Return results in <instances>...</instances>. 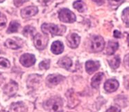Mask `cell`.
Wrapping results in <instances>:
<instances>
[{
	"mask_svg": "<svg viewBox=\"0 0 129 112\" xmlns=\"http://www.w3.org/2000/svg\"><path fill=\"white\" fill-rule=\"evenodd\" d=\"M42 32L45 34L50 33L52 36L56 35H62L66 31V28L64 26L55 25L53 24L45 23L41 26Z\"/></svg>",
	"mask_w": 129,
	"mask_h": 112,
	"instance_id": "cell-1",
	"label": "cell"
},
{
	"mask_svg": "<svg viewBox=\"0 0 129 112\" xmlns=\"http://www.w3.org/2000/svg\"><path fill=\"white\" fill-rule=\"evenodd\" d=\"M62 100L59 97H53L45 103V108L49 112H62Z\"/></svg>",
	"mask_w": 129,
	"mask_h": 112,
	"instance_id": "cell-2",
	"label": "cell"
},
{
	"mask_svg": "<svg viewBox=\"0 0 129 112\" xmlns=\"http://www.w3.org/2000/svg\"><path fill=\"white\" fill-rule=\"evenodd\" d=\"M59 20L65 23H73L76 20V17L73 12L68 9H61L58 13Z\"/></svg>",
	"mask_w": 129,
	"mask_h": 112,
	"instance_id": "cell-3",
	"label": "cell"
},
{
	"mask_svg": "<svg viewBox=\"0 0 129 112\" xmlns=\"http://www.w3.org/2000/svg\"><path fill=\"white\" fill-rule=\"evenodd\" d=\"M49 42V37L46 35L37 33L34 37V46L38 50H43L47 47Z\"/></svg>",
	"mask_w": 129,
	"mask_h": 112,
	"instance_id": "cell-4",
	"label": "cell"
},
{
	"mask_svg": "<svg viewBox=\"0 0 129 112\" xmlns=\"http://www.w3.org/2000/svg\"><path fill=\"white\" fill-rule=\"evenodd\" d=\"M104 46H105V42L102 37L96 35L93 37L92 40V45H91V48L93 52L95 53L100 52L104 50Z\"/></svg>",
	"mask_w": 129,
	"mask_h": 112,
	"instance_id": "cell-5",
	"label": "cell"
},
{
	"mask_svg": "<svg viewBox=\"0 0 129 112\" xmlns=\"http://www.w3.org/2000/svg\"><path fill=\"white\" fill-rule=\"evenodd\" d=\"M18 90V85L14 81H11L4 87V92L9 97L14 96Z\"/></svg>",
	"mask_w": 129,
	"mask_h": 112,
	"instance_id": "cell-6",
	"label": "cell"
},
{
	"mask_svg": "<svg viewBox=\"0 0 129 112\" xmlns=\"http://www.w3.org/2000/svg\"><path fill=\"white\" fill-rule=\"evenodd\" d=\"M20 63L25 67H29L34 65L36 62V58L34 55L26 53L21 56L20 59Z\"/></svg>",
	"mask_w": 129,
	"mask_h": 112,
	"instance_id": "cell-7",
	"label": "cell"
},
{
	"mask_svg": "<svg viewBox=\"0 0 129 112\" xmlns=\"http://www.w3.org/2000/svg\"><path fill=\"white\" fill-rule=\"evenodd\" d=\"M38 9L36 6H28V7H26L24 9H22L20 14L22 18L26 19V18H29V17L36 15L38 13Z\"/></svg>",
	"mask_w": 129,
	"mask_h": 112,
	"instance_id": "cell-8",
	"label": "cell"
},
{
	"mask_svg": "<svg viewBox=\"0 0 129 112\" xmlns=\"http://www.w3.org/2000/svg\"><path fill=\"white\" fill-rule=\"evenodd\" d=\"M81 38L76 33L69 34L67 37V42L68 46L72 48H76L80 44Z\"/></svg>",
	"mask_w": 129,
	"mask_h": 112,
	"instance_id": "cell-9",
	"label": "cell"
},
{
	"mask_svg": "<svg viewBox=\"0 0 129 112\" xmlns=\"http://www.w3.org/2000/svg\"><path fill=\"white\" fill-rule=\"evenodd\" d=\"M119 87V82L115 79L108 80L104 84V89L108 93H112L115 91Z\"/></svg>",
	"mask_w": 129,
	"mask_h": 112,
	"instance_id": "cell-10",
	"label": "cell"
},
{
	"mask_svg": "<svg viewBox=\"0 0 129 112\" xmlns=\"http://www.w3.org/2000/svg\"><path fill=\"white\" fill-rule=\"evenodd\" d=\"M64 77L62 76L61 75L52 74V75H49L48 76L46 80V82L49 86H54V85H57L60 82H61L64 80Z\"/></svg>",
	"mask_w": 129,
	"mask_h": 112,
	"instance_id": "cell-11",
	"label": "cell"
},
{
	"mask_svg": "<svg viewBox=\"0 0 129 112\" xmlns=\"http://www.w3.org/2000/svg\"><path fill=\"white\" fill-rule=\"evenodd\" d=\"M100 67V63L98 61H92V60H89L85 63V69L86 71L89 74H92L96 71L99 69Z\"/></svg>",
	"mask_w": 129,
	"mask_h": 112,
	"instance_id": "cell-12",
	"label": "cell"
},
{
	"mask_svg": "<svg viewBox=\"0 0 129 112\" xmlns=\"http://www.w3.org/2000/svg\"><path fill=\"white\" fill-rule=\"evenodd\" d=\"M27 109L22 102L13 103L9 108V112H26Z\"/></svg>",
	"mask_w": 129,
	"mask_h": 112,
	"instance_id": "cell-13",
	"label": "cell"
},
{
	"mask_svg": "<svg viewBox=\"0 0 129 112\" xmlns=\"http://www.w3.org/2000/svg\"><path fill=\"white\" fill-rule=\"evenodd\" d=\"M51 50L53 54L59 55L63 52L64 50V46L63 44L60 41H56L54 42L51 46Z\"/></svg>",
	"mask_w": 129,
	"mask_h": 112,
	"instance_id": "cell-14",
	"label": "cell"
},
{
	"mask_svg": "<svg viewBox=\"0 0 129 112\" xmlns=\"http://www.w3.org/2000/svg\"><path fill=\"white\" fill-rule=\"evenodd\" d=\"M118 48H119L118 42H114V41H109L108 43L106 53L108 55H113L115 53V51L117 50Z\"/></svg>",
	"mask_w": 129,
	"mask_h": 112,
	"instance_id": "cell-15",
	"label": "cell"
},
{
	"mask_svg": "<svg viewBox=\"0 0 129 112\" xmlns=\"http://www.w3.org/2000/svg\"><path fill=\"white\" fill-rule=\"evenodd\" d=\"M104 73H98L96 74L92 79V87L94 89H98L100 83L104 78Z\"/></svg>",
	"mask_w": 129,
	"mask_h": 112,
	"instance_id": "cell-16",
	"label": "cell"
},
{
	"mask_svg": "<svg viewBox=\"0 0 129 112\" xmlns=\"http://www.w3.org/2000/svg\"><path fill=\"white\" fill-rule=\"evenodd\" d=\"M58 65L62 68H64L66 69H69L72 63V60L70 58L68 57H63L61 59H60L58 62Z\"/></svg>",
	"mask_w": 129,
	"mask_h": 112,
	"instance_id": "cell-17",
	"label": "cell"
},
{
	"mask_svg": "<svg viewBox=\"0 0 129 112\" xmlns=\"http://www.w3.org/2000/svg\"><path fill=\"white\" fill-rule=\"evenodd\" d=\"M120 62V58H119V56L118 55L114 56L112 58H111L110 60H108V63H109L110 66L113 69H116L119 67Z\"/></svg>",
	"mask_w": 129,
	"mask_h": 112,
	"instance_id": "cell-18",
	"label": "cell"
},
{
	"mask_svg": "<svg viewBox=\"0 0 129 112\" xmlns=\"http://www.w3.org/2000/svg\"><path fill=\"white\" fill-rule=\"evenodd\" d=\"M5 46L9 48H11V49H18L22 46V45L20 44L19 43H17L16 41H15L12 39H8L5 42Z\"/></svg>",
	"mask_w": 129,
	"mask_h": 112,
	"instance_id": "cell-19",
	"label": "cell"
},
{
	"mask_svg": "<svg viewBox=\"0 0 129 112\" xmlns=\"http://www.w3.org/2000/svg\"><path fill=\"white\" fill-rule=\"evenodd\" d=\"M73 6L74 9H76L80 13H83L87 10V7H86L85 4L82 1H80V0L74 2Z\"/></svg>",
	"mask_w": 129,
	"mask_h": 112,
	"instance_id": "cell-20",
	"label": "cell"
},
{
	"mask_svg": "<svg viewBox=\"0 0 129 112\" xmlns=\"http://www.w3.org/2000/svg\"><path fill=\"white\" fill-rule=\"evenodd\" d=\"M20 27V24L17 22V21H12L9 24V28L7 30L8 33H16L18 31V29Z\"/></svg>",
	"mask_w": 129,
	"mask_h": 112,
	"instance_id": "cell-21",
	"label": "cell"
},
{
	"mask_svg": "<svg viewBox=\"0 0 129 112\" xmlns=\"http://www.w3.org/2000/svg\"><path fill=\"white\" fill-rule=\"evenodd\" d=\"M35 33H36V29L34 27H32L31 26H26L23 30V35L25 37L33 36Z\"/></svg>",
	"mask_w": 129,
	"mask_h": 112,
	"instance_id": "cell-22",
	"label": "cell"
},
{
	"mask_svg": "<svg viewBox=\"0 0 129 112\" xmlns=\"http://www.w3.org/2000/svg\"><path fill=\"white\" fill-rule=\"evenodd\" d=\"M121 18L126 27H129V7L123 10Z\"/></svg>",
	"mask_w": 129,
	"mask_h": 112,
	"instance_id": "cell-23",
	"label": "cell"
},
{
	"mask_svg": "<svg viewBox=\"0 0 129 112\" xmlns=\"http://www.w3.org/2000/svg\"><path fill=\"white\" fill-rule=\"evenodd\" d=\"M125 0H108L109 5L113 9H117L121 4L124 2Z\"/></svg>",
	"mask_w": 129,
	"mask_h": 112,
	"instance_id": "cell-24",
	"label": "cell"
},
{
	"mask_svg": "<svg viewBox=\"0 0 129 112\" xmlns=\"http://www.w3.org/2000/svg\"><path fill=\"white\" fill-rule=\"evenodd\" d=\"M6 22H7V19H6V16L3 13H0V30L5 28Z\"/></svg>",
	"mask_w": 129,
	"mask_h": 112,
	"instance_id": "cell-25",
	"label": "cell"
},
{
	"mask_svg": "<svg viewBox=\"0 0 129 112\" xmlns=\"http://www.w3.org/2000/svg\"><path fill=\"white\" fill-rule=\"evenodd\" d=\"M10 62L7 59L4 58H0V68H9Z\"/></svg>",
	"mask_w": 129,
	"mask_h": 112,
	"instance_id": "cell-26",
	"label": "cell"
},
{
	"mask_svg": "<svg viewBox=\"0 0 129 112\" xmlns=\"http://www.w3.org/2000/svg\"><path fill=\"white\" fill-rule=\"evenodd\" d=\"M50 65V60H45L39 64V67L40 69H48Z\"/></svg>",
	"mask_w": 129,
	"mask_h": 112,
	"instance_id": "cell-27",
	"label": "cell"
},
{
	"mask_svg": "<svg viewBox=\"0 0 129 112\" xmlns=\"http://www.w3.org/2000/svg\"><path fill=\"white\" fill-rule=\"evenodd\" d=\"M123 65H124V67H125L126 69L129 71V53L127 54L125 56V58H124V60H123Z\"/></svg>",
	"mask_w": 129,
	"mask_h": 112,
	"instance_id": "cell-28",
	"label": "cell"
},
{
	"mask_svg": "<svg viewBox=\"0 0 129 112\" xmlns=\"http://www.w3.org/2000/svg\"><path fill=\"white\" fill-rule=\"evenodd\" d=\"M121 109L118 106H112L106 111V112H120Z\"/></svg>",
	"mask_w": 129,
	"mask_h": 112,
	"instance_id": "cell-29",
	"label": "cell"
},
{
	"mask_svg": "<svg viewBox=\"0 0 129 112\" xmlns=\"http://www.w3.org/2000/svg\"><path fill=\"white\" fill-rule=\"evenodd\" d=\"M38 2L43 6H47L50 5L53 2V0H38Z\"/></svg>",
	"mask_w": 129,
	"mask_h": 112,
	"instance_id": "cell-30",
	"label": "cell"
},
{
	"mask_svg": "<svg viewBox=\"0 0 129 112\" xmlns=\"http://www.w3.org/2000/svg\"><path fill=\"white\" fill-rule=\"evenodd\" d=\"M27 2V0H14V4L17 7H20Z\"/></svg>",
	"mask_w": 129,
	"mask_h": 112,
	"instance_id": "cell-31",
	"label": "cell"
},
{
	"mask_svg": "<svg viewBox=\"0 0 129 112\" xmlns=\"http://www.w3.org/2000/svg\"><path fill=\"white\" fill-rule=\"evenodd\" d=\"M123 83H124V86L126 89H129V76H126L124 77Z\"/></svg>",
	"mask_w": 129,
	"mask_h": 112,
	"instance_id": "cell-32",
	"label": "cell"
},
{
	"mask_svg": "<svg viewBox=\"0 0 129 112\" xmlns=\"http://www.w3.org/2000/svg\"><path fill=\"white\" fill-rule=\"evenodd\" d=\"M114 37L115 38H121L122 37V35L121 33V32H119L117 30H115L114 31Z\"/></svg>",
	"mask_w": 129,
	"mask_h": 112,
	"instance_id": "cell-33",
	"label": "cell"
},
{
	"mask_svg": "<svg viewBox=\"0 0 129 112\" xmlns=\"http://www.w3.org/2000/svg\"><path fill=\"white\" fill-rule=\"evenodd\" d=\"M93 2H94L95 3H96L98 5H99V6H101V5H102L104 3V1L105 0H92Z\"/></svg>",
	"mask_w": 129,
	"mask_h": 112,
	"instance_id": "cell-34",
	"label": "cell"
},
{
	"mask_svg": "<svg viewBox=\"0 0 129 112\" xmlns=\"http://www.w3.org/2000/svg\"><path fill=\"white\" fill-rule=\"evenodd\" d=\"M127 41H128V45L129 46V34L128 35V37H127Z\"/></svg>",
	"mask_w": 129,
	"mask_h": 112,
	"instance_id": "cell-35",
	"label": "cell"
},
{
	"mask_svg": "<svg viewBox=\"0 0 129 112\" xmlns=\"http://www.w3.org/2000/svg\"><path fill=\"white\" fill-rule=\"evenodd\" d=\"M2 79V73H0V80ZM0 83H1V81H0Z\"/></svg>",
	"mask_w": 129,
	"mask_h": 112,
	"instance_id": "cell-36",
	"label": "cell"
}]
</instances>
